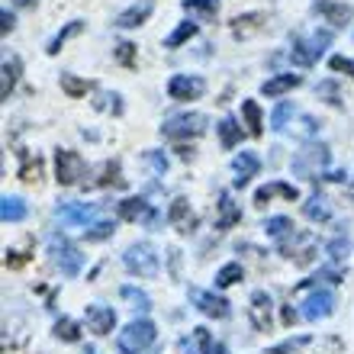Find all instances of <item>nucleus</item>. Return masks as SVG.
Returning <instances> with one entry per match:
<instances>
[{"label":"nucleus","mask_w":354,"mask_h":354,"mask_svg":"<svg viewBox=\"0 0 354 354\" xmlns=\"http://www.w3.org/2000/svg\"><path fill=\"white\" fill-rule=\"evenodd\" d=\"M328 165V149L322 145V142H309V145H303V149L293 155V174L297 177H306V180H316L319 171H326Z\"/></svg>","instance_id":"nucleus-1"},{"label":"nucleus","mask_w":354,"mask_h":354,"mask_svg":"<svg viewBox=\"0 0 354 354\" xmlns=\"http://www.w3.org/2000/svg\"><path fill=\"white\" fill-rule=\"evenodd\" d=\"M151 342H155V322H149V319L129 322V326L120 332V338H116V345H120L122 354H142Z\"/></svg>","instance_id":"nucleus-2"},{"label":"nucleus","mask_w":354,"mask_h":354,"mask_svg":"<svg viewBox=\"0 0 354 354\" xmlns=\"http://www.w3.org/2000/svg\"><path fill=\"white\" fill-rule=\"evenodd\" d=\"M122 261H126L129 274H139V277H155V274H158V252H155V245H149V242L129 245L126 254H122Z\"/></svg>","instance_id":"nucleus-3"},{"label":"nucleus","mask_w":354,"mask_h":354,"mask_svg":"<svg viewBox=\"0 0 354 354\" xmlns=\"http://www.w3.org/2000/svg\"><path fill=\"white\" fill-rule=\"evenodd\" d=\"M48 254H52V264H55L65 277H77L81 268H84V254L77 252L68 239H62V235H55V239L48 242Z\"/></svg>","instance_id":"nucleus-4"},{"label":"nucleus","mask_w":354,"mask_h":354,"mask_svg":"<svg viewBox=\"0 0 354 354\" xmlns=\"http://www.w3.org/2000/svg\"><path fill=\"white\" fill-rule=\"evenodd\" d=\"M161 132L168 136V139H196V136H203L206 132V116L203 113H180V116H171L165 120Z\"/></svg>","instance_id":"nucleus-5"},{"label":"nucleus","mask_w":354,"mask_h":354,"mask_svg":"<svg viewBox=\"0 0 354 354\" xmlns=\"http://www.w3.org/2000/svg\"><path fill=\"white\" fill-rule=\"evenodd\" d=\"M55 174H58V184H77V177L84 174V158L71 149H58L55 155Z\"/></svg>","instance_id":"nucleus-6"},{"label":"nucleus","mask_w":354,"mask_h":354,"mask_svg":"<svg viewBox=\"0 0 354 354\" xmlns=\"http://www.w3.org/2000/svg\"><path fill=\"white\" fill-rule=\"evenodd\" d=\"M190 303H194L203 316L209 319H225L229 316V303H225L223 297H216V293H209V290H200V287H190Z\"/></svg>","instance_id":"nucleus-7"},{"label":"nucleus","mask_w":354,"mask_h":354,"mask_svg":"<svg viewBox=\"0 0 354 354\" xmlns=\"http://www.w3.org/2000/svg\"><path fill=\"white\" fill-rule=\"evenodd\" d=\"M332 309H335V297L328 290H316V293H309L303 299V319H309V322H319V319L332 316Z\"/></svg>","instance_id":"nucleus-8"},{"label":"nucleus","mask_w":354,"mask_h":354,"mask_svg":"<svg viewBox=\"0 0 354 354\" xmlns=\"http://www.w3.org/2000/svg\"><path fill=\"white\" fill-rule=\"evenodd\" d=\"M203 91L206 84L194 75H174L168 81V93L174 100H196V97H203Z\"/></svg>","instance_id":"nucleus-9"},{"label":"nucleus","mask_w":354,"mask_h":354,"mask_svg":"<svg viewBox=\"0 0 354 354\" xmlns=\"http://www.w3.org/2000/svg\"><path fill=\"white\" fill-rule=\"evenodd\" d=\"M270 309H274V303H270L268 290H254L248 316H252V326L258 328V332H270Z\"/></svg>","instance_id":"nucleus-10"},{"label":"nucleus","mask_w":354,"mask_h":354,"mask_svg":"<svg viewBox=\"0 0 354 354\" xmlns=\"http://www.w3.org/2000/svg\"><path fill=\"white\" fill-rule=\"evenodd\" d=\"M55 216L68 225H87L93 216H97V209H93L91 203H58Z\"/></svg>","instance_id":"nucleus-11"},{"label":"nucleus","mask_w":354,"mask_h":354,"mask_svg":"<svg viewBox=\"0 0 354 354\" xmlns=\"http://www.w3.org/2000/svg\"><path fill=\"white\" fill-rule=\"evenodd\" d=\"M151 10H155V0H139V3H132V7H126L116 17V26L120 29H132V26H142L145 19L151 17Z\"/></svg>","instance_id":"nucleus-12"},{"label":"nucleus","mask_w":354,"mask_h":354,"mask_svg":"<svg viewBox=\"0 0 354 354\" xmlns=\"http://www.w3.org/2000/svg\"><path fill=\"white\" fill-rule=\"evenodd\" d=\"M232 171H235V187H245L258 171H261V161H258L254 151H242V155L232 158Z\"/></svg>","instance_id":"nucleus-13"},{"label":"nucleus","mask_w":354,"mask_h":354,"mask_svg":"<svg viewBox=\"0 0 354 354\" xmlns=\"http://www.w3.org/2000/svg\"><path fill=\"white\" fill-rule=\"evenodd\" d=\"M120 216H122V219H129V223H136V219L158 223V213H155V209H151L142 196H129V200H122V203H120Z\"/></svg>","instance_id":"nucleus-14"},{"label":"nucleus","mask_w":354,"mask_h":354,"mask_svg":"<svg viewBox=\"0 0 354 354\" xmlns=\"http://www.w3.org/2000/svg\"><path fill=\"white\" fill-rule=\"evenodd\" d=\"M116 326V313L106 306H87V328L93 335H110Z\"/></svg>","instance_id":"nucleus-15"},{"label":"nucleus","mask_w":354,"mask_h":354,"mask_svg":"<svg viewBox=\"0 0 354 354\" xmlns=\"http://www.w3.org/2000/svg\"><path fill=\"white\" fill-rule=\"evenodd\" d=\"M313 7H316L319 13L328 19V23H335V26H345V23H351V19H354V7H351V3H328V0H316Z\"/></svg>","instance_id":"nucleus-16"},{"label":"nucleus","mask_w":354,"mask_h":354,"mask_svg":"<svg viewBox=\"0 0 354 354\" xmlns=\"http://www.w3.org/2000/svg\"><path fill=\"white\" fill-rule=\"evenodd\" d=\"M168 223L174 225L177 232H194V225H196V216L190 213V206H187V200H174L168 209Z\"/></svg>","instance_id":"nucleus-17"},{"label":"nucleus","mask_w":354,"mask_h":354,"mask_svg":"<svg viewBox=\"0 0 354 354\" xmlns=\"http://www.w3.org/2000/svg\"><path fill=\"white\" fill-rule=\"evenodd\" d=\"M187 348H190V354H229L225 345L213 342V335L206 328H194V338L187 342Z\"/></svg>","instance_id":"nucleus-18"},{"label":"nucleus","mask_w":354,"mask_h":354,"mask_svg":"<svg viewBox=\"0 0 354 354\" xmlns=\"http://www.w3.org/2000/svg\"><path fill=\"white\" fill-rule=\"evenodd\" d=\"M274 196H283V200H290V203H293V200H297L299 196V190L293 184H268V187H261V190H258V194H254V203L258 206H264V203H270V200H274Z\"/></svg>","instance_id":"nucleus-19"},{"label":"nucleus","mask_w":354,"mask_h":354,"mask_svg":"<svg viewBox=\"0 0 354 354\" xmlns=\"http://www.w3.org/2000/svg\"><path fill=\"white\" fill-rule=\"evenodd\" d=\"M235 223H242V209L232 203V196L223 194L219 196V216H216V229H232Z\"/></svg>","instance_id":"nucleus-20"},{"label":"nucleus","mask_w":354,"mask_h":354,"mask_svg":"<svg viewBox=\"0 0 354 354\" xmlns=\"http://www.w3.org/2000/svg\"><path fill=\"white\" fill-rule=\"evenodd\" d=\"M299 84H303V77L299 75H274L261 84V93H268V97H280V93L293 91V87H299Z\"/></svg>","instance_id":"nucleus-21"},{"label":"nucleus","mask_w":354,"mask_h":354,"mask_svg":"<svg viewBox=\"0 0 354 354\" xmlns=\"http://www.w3.org/2000/svg\"><path fill=\"white\" fill-rule=\"evenodd\" d=\"M264 23H268V17H264V13H245V17H235L232 19V32L239 39H245V36H252V32H258Z\"/></svg>","instance_id":"nucleus-22"},{"label":"nucleus","mask_w":354,"mask_h":354,"mask_svg":"<svg viewBox=\"0 0 354 354\" xmlns=\"http://www.w3.org/2000/svg\"><path fill=\"white\" fill-rule=\"evenodd\" d=\"M0 219L3 223H23L26 219V203L19 196H3L0 200Z\"/></svg>","instance_id":"nucleus-23"},{"label":"nucleus","mask_w":354,"mask_h":354,"mask_svg":"<svg viewBox=\"0 0 354 354\" xmlns=\"http://www.w3.org/2000/svg\"><path fill=\"white\" fill-rule=\"evenodd\" d=\"M303 213H306V219H313V223H326L328 216H332V206L326 203V196L313 194L306 200V206H303Z\"/></svg>","instance_id":"nucleus-24"},{"label":"nucleus","mask_w":354,"mask_h":354,"mask_svg":"<svg viewBox=\"0 0 354 354\" xmlns=\"http://www.w3.org/2000/svg\"><path fill=\"white\" fill-rule=\"evenodd\" d=\"M264 232L270 235V239H277V242H283V239H293V223H290L287 216H270L268 223H264Z\"/></svg>","instance_id":"nucleus-25"},{"label":"nucleus","mask_w":354,"mask_h":354,"mask_svg":"<svg viewBox=\"0 0 354 354\" xmlns=\"http://www.w3.org/2000/svg\"><path fill=\"white\" fill-rule=\"evenodd\" d=\"M242 116H245V126H248V132H252V136H261V132H264L261 106H258L254 100H245L242 103Z\"/></svg>","instance_id":"nucleus-26"},{"label":"nucleus","mask_w":354,"mask_h":354,"mask_svg":"<svg viewBox=\"0 0 354 354\" xmlns=\"http://www.w3.org/2000/svg\"><path fill=\"white\" fill-rule=\"evenodd\" d=\"M216 129H219V139H223L225 149H235V145H239V139H242V126H239L232 116H225Z\"/></svg>","instance_id":"nucleus-27"},{"label":"nucleus","mask_w":354,"mask_h":354,"mask_svg":"<svg viewBox=\"0 0 354 354\" xmlns=\"http://www.w3.org/2000/svg\"><path fill=\"white\" fill-rule=\"evenodd\" d=\"M187 13H196L200 19H213L219 13V0H184Z\"/></svg>","instance_id":"nucleus-28"},{"label":"nucleus","mask_w":354,"mask_h":354,"mask_svg":"<svg viewBox=\"0 0 354 354\" xmlns=\"http://www.w3.org/2000/svg\"><path fill=\"white\" fill-rule=\"evenodd\" d=\"M19 58H7L3 62V84H0V97L7 100L10 97V91H13V84H17V77H19Z\"/></svg>","instance_id":"nucleus-29"},{"label":"nucleus","mask_w":354,"mask_h":354,"mask_svg":"<svg viewBox=\"0 0 354 354\" xmlns=\"http://www.w3.org/2000/svg\"><path fill=\"white\" fill-rule=\"evenodd\" d=\"M81 29H84V23H81V19H75V23H68V26L62 29V32H58V36L52 39V42H48V55H58V52H62V46H65V42H68L71 36H77Z\"/></svg>","instance_id":"nucleus-30"},{"label":"nucleus","mask_w":354,"mask_h":354,"mask_svg":"<svg viewBox=\"0 0 354 354\" xmlns=\"http://www.w3.org/2000/svg\"><path fill=\"white\" fill-rule=\"evenodd\" d=\"M242 264H225V268H219L216 270V287H232V283H239L242 280Z\"/></svg>","instance_id":"nucleus-31"},{"label":"nucleus","mask_w":354,"mask_h":354,"mask_svg":"<svg viewBox=\"0 0 354 354\" xmlns=\"http://www.w3.org/2000/svg\"><path fill=\"white\" fill-rule=\"evenodd\" d=\"M194 36H196V23H180V26H177L168 39H165V46L177 48V46H184V42H190Z\"/></svg>","instance_id":"nucleus-32"},{"label":"nucleus","mask_w":354,"mask_h":354,"mask_svg":"<svg viewBox=\"0 0 354 354\" xmlns=\"http://www.w3.org/2000/svg\"><path fill=\"white\" fill-rule=\"evenodd\" d=\"M348 252H351L348 235H338V239H332V242H328V248H326V254H328V261H332V264H342Z\"/></svg>","instance_id":"nucleus-33"},{"label":"nucleus","mask_w":354,"mask_h":354,"mask_svg":"<svg viewBox=\"0 0 354 354\" xmlns=\"http://www.w3.org/2000/svg\"><path fill=\"white\" fill-rule=\"evenodd\" d=\"M122 299L132 303V309H139V313H149L151 309L149 293H142V290H136V287H122Z\"/></svg>","instance_id":"nucleus-34"},{"label":"nucleus","mask_w":354,"mask_h":354,"mask_svg":"<svg viewBox=\"0 0 354 354\" xmlns=\"http://www.w3.org/2000/svg\"><path fill=\"white\" fill-rule=\"evenodd\" d=\"M293 103H280L277 110L270 113V129H277V132H283L287 129V122H290V116H293Z\"/></svg>","instance_id":"nucleus-35"},{"label":"nucleus","mask_w":354,"mask_h":354,"mask_svg":"<svg viewBox=\"0 0 354 354\" xmlns=\"http://www.w3.org/2000/svg\"><path fill=\"white\" fill-rule=\"evenodd\" d=\"M42 177V161L39 158H29V155H23V168H19V180H26V184H32V180H39Z\"/></svg>","instance_id":"nucleus-36"},{"label":"nucleus","mask_w":354,"mask_h":354,"mask_svg":"<svg viewBox=\"0 0 354 354\" xmlns=\"http://www.w3.org/2000/svg\"><path fill=\"white\" fill-rule=\"evenodd\" d=\"M62 91H65L68 97H84V93L91 91V84L81 81V77H75V75H62Z\"/></svg>","instance_id":"nucleus-37"},{"label":"nucleus","mask_w":354,"mask_h":354,"mask_svg":"<svg viewBox=\"0 0 354 354\" xmlns=\"http://www.w3.org/2000/svg\"><path fill=\"white\" fill-rule=\"evenodd\" d=\"M126 187V177H120V161H106L103 165V177H100V187Z\"/></svg>","instance_id":"nucleus-38"},{"label":"nucleus","mask_w":354,"mask_h":354,"mask_svg":"<svg viewBox=\"0 0 354 354\" xmlns=\"http://www.w3.org/2000/svg\"><path fill=\"white\" fill-rule=\"evenodd\" d=\"M77 322H71V319H58L55 322V338H62V342H77Z\"/></svg>","instance_id":"nucleus-39"},{"label":"nucleus","mask_w":354,"mask_h":354,"mask_svg":"<svg viewBox=\"0 0 354 354\" xmlns=\"http://www.w3.org/2000/svg\"><path fill=\"white\" fill-rule=\"evenodd\" d=\"M93 106H97V110H110V113L120 116L122 113V97L120 93H100V100H93Z\"/></svg>","instance_id":"nucleus-40"},{"label":"nucleus","mask_w":354,"mask_h":354,"mask_svg":"<svg viewBox=\"0 0 354 354\" xmlns=\"http://www.w3.org/2000/svg\"><path fill=\"white\" fill-rule=\"evenodd\" d=\"M309 345V338L303 335V338H290V342H283V345H277V348H270L268 354H297L299 348H306Z\"/></svg>","instance_id":"nucleus-41"},{"label":"nucleus","mask_w":354,"mask_h":354,"mask_svg":"<svg viewBox=\"0 0 354 354\" xmlns=\"http://www.w3.org/2000/svg\"><path fill=\"white\" fill-rule=\"evenodd\" d=\"M113 229H116L113 223H93L91 229H84V232H87V239H91V242H100V239H110Z\"/></svg>","instance_id":"nucleus-42"},{"label":"nucleus","mask_w":354,"mask_h":354,"mask_svg":"<svg viewBox=\"0 0 354 354\" xmlns=\"http://www.w3.org/2000/svg\"><path fill=\"white\" fill-rule=\"evenodd\" d=\"M116 62H120V65H132V62H136V46H132V42H120V46H116Z\"/></svg>","instance_id":"nucleus-43"},{"label":"nucleus","mask_w":354,"mask_h":354,"mask_svg":"<svg viewBox=\"0 0 354 354\" xmlns=\"http://www.w3.org/2000/svg\"><path fill=\"white\" fill-rule=\"evenodd\" d=\"M145 161H149L151 165V171H158V174H165V171H168V158H165V155H161V151H145Z\"/></svg>","instance_id":"nucleus-44"},{"label":"nucleus","mask_w":354,"mask_h":354,"mask_svg":"<svg viewBox=\"0 0 354 354\" xmlns=\"http://www.w3.org/2000/svg\"><path fill=\"white\" fill-rule=\"evenodd\" d=\"M328 68H332V71H345V75L354 77V62L351 58H345V55H335L332 62H328Z\"/></svg>","instance_id":"nucleus-45"},{"label":"nucleus","mask_w":354,"mask_h":354,"mask_svg":"<svg viewBox=\"0 0 354 354\" xmlns=\"http://www.w3.org/2000/svg\"><path fill=\"white\" fill-rule=\"evenodd\" d=\"M319 93H322V97H328V103H332V106H342V100H338V87L332 84V81H322V84H319Z\"/></svg>","instance_id":"nucleus-46"},{"label":"nucleus","mask_w":354,"mask_h":354,"mask_svg":"<svg viewBox=\"0 0 354 354\" xmlns=\"http://www.w3.org/2000/svg\"><path fill=\"white\" fill-rule=\"evenodd\" d=\"M316 280H326V283H342V270H338V268H326V270H319Z\"/></svg>","instance_id":"nucleus-47"},{"label":"nucleus","mask_w":354,"mask_h":354,"mask_svg":"<svg viewBox=\"0 0 354 354\" xmlns=\"http://www.w3.org/2000/svg\"><path fill=\"white\" fill-rule=\"evenodd\" d=\"M26 261H29V258H26L23 252H10V254H7V268H23Z\"/></svg>","instance_id":"nucleus-48"},{"label":"nucleus","mask_w":354,"mask_h":354,"mask_svg":"<svg viewBox=\"0 0 354 354\" xmlns=\"http://www.w3.org/2000/svg\"><path fill=\"white\" fill-rule=\"evenodd\" d=\"M0 19H3V32H10V29L17 26V17H13L10 10H3V13H0Z\"/></svg>","instance_id":"nucleus-49"},{"label":"nucleus","mask_w":354,"mask_h":354,"mask_svg":"<svg viewBox=\"0 0 354 354\" xmlns=\"http://www.w3.org/2000/svg\"><path fill=\"white\" fill-rule=\"evenodd\" d=\"M13 3H17V7H36L39 0H13Z\"/></svg>","instance_id":"nucleus-50"},{"label":"nucleus","mask_w":354,"mask_h":354,"mask_svg":"<svg viewBox=\"0 0 354 354\" xmlns=\"http://www.w3.org/2000/svg\"><path fill=\"white\" fill-rule=\"evenodd\" d=\"M351 194H354V187H351Z\"/></svg>","instance_id":"nucleus-51"}]
</instances>
